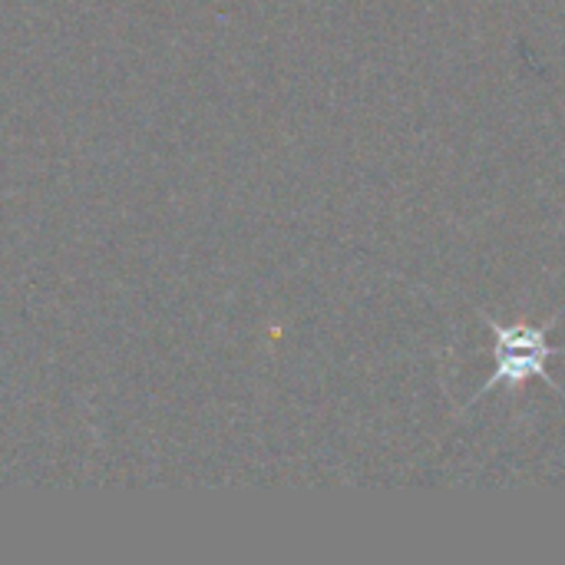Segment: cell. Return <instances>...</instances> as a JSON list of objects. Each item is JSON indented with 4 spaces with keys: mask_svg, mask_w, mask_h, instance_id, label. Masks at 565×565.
I'll list each match as a JSON object with an SVG mask.
<instances>
[{
    "mask_svg": "<svg viewBox=\"0 0 565 565\" xmlns=\"http://www.w3.org/2000/svg\"><path fill=\"white\" fill-rule=\"evenodd\" d=\"M497 338V371L493 377L487 381V387L477 394H490L493 387H523L526 381L533 377H543L546 384H556L553 374L546 371L550 358L563 354L565 348H556L550 341V331L546 328H533V324H497L493 318H483Z\"/></svg>",
    "mask_w": 565,
    "mask_h": 565,
    "instance_id": "obj_1",
    "label": "cell"
}]
</instances>
